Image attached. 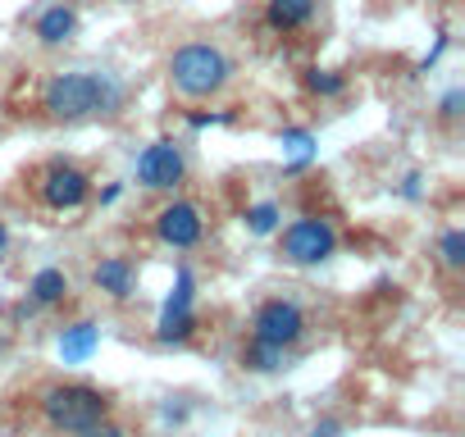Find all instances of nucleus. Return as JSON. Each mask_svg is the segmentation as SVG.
<instances>
[{"instance_id": "21", "label": "nucleus", "mask_w": 465, "mask_h": 437, "mask_svg": "<svg viewBox=\"0 0 465 437\" xmlns=\"http://www.w3.org/2000/svg\"><path fill=\"white\" fill-rule=\"evenodd\" d=\"M447 46H451V37H447V33H438V42H433V51H429V55L420 60V73H429V69H433V64L442 60V51H447Z\"/></svg>"}, {"instance_id": "12", "label": "nucleus", "mask_w": 465, "mask_h": 437, "mask_svg": "<svg viewBox=\"0 0 465 437\" xmlns=\"http://www.w3.org/2000/svg\"><path fill=\"white\" fill-rule=\"evenodd\" d=\"M315 19V0H265V24L270 33H302Z\"/></svg>"}, {"instance_id": "18", "label": "nucleus", "mask_w": 465, "mask_h": 437, "mask_svg": "<svg viewBox=\"0 0 465 437\" xmlns=\"http://www.w3.org/2000/svg\"><path fill=\"white\" fill-rule=\"evenodd\" d=\"M438 260H442V269H465V233L460 228H447L438 238Z\"/></svg>"}, {"instance_id": "13", "label": "nucleus", "mask_w": 465, "mask_h": 437, "mask_svg": "<svg viewBox=\"0 0 465 437\" xmlns=\"http://www.w3.org/2000/svg\"><path fill=\"white\" fill-rule=\"evenodd\" d=\"M64 296H69V278H64V269L46 265V269H37V274H33V283H28V301H33L37 310L60 306Z\"/></svg>"}, {"instance_id": "3", "label": "nucleus", "mask_w": 465, "mask_h": 437, "mask_svg": "<svg viewBox=\"0 0 465 437\" xmlns=\"http://www.w3.org/2000/svg\"><path fill=\"white\" fill-rule=\"evenodd\" d=\"M42 414L55 432H83L101 419H110V396L87 387V383H60V387H46L42 396Z\"/></svg>"}, {"instance_id": "23", "label": "nucleus", "mask_w": 465, "mask_h": 437, "mask_svg": "<svg viewBox=\"0 0 465 437\" xmlns=\"http://www.w3.org/2000/svg\"><path fill=\"white\" fill-rule=\"evenodd\" d=\"M420 182H424V178H420V173H406V178H401V187H397V191H401V196H406V200H420V196H424V187H420Z\"/></svg>"}, {"instance_id": "8", "label": "nucleus", "mask_w": 465, "mask_h": 437, "mask_svg": "<svg viewBox=\"0 0 465 437\" xmlns=\"http://www.w3.org/2000/svg\"><path fill=\"white\" fill-rule=\"evenodd\" d=\"M192 269L183 265L178 269V283H173V292H169V301H164V310H160V324H155V342H187L192 333H196V315H192Z\"/></svg>"}, {"instance_id": "5", "label": "nucleus", "mask_w": 465, "mask_h": 437, "mask_svg": "<svg viewBox=\"0 0 465 437\" xmlns=\"http://www.w3.org/2000/svg\"><path fill=\"white\" fill-rule=\"evenodd\" d=\"M137 182L146 187V191H178L183 187V178H187V160H183V146L173 141V137H160V141H151L142 155H137Z\"/></svg>"}, {"instance_id": "11", "label": "nucleus", "mask_w": 465, "mask_h": 437, "mask_svg": "<svg viewBox=\"0 0 465 437\" xmlns=\"http://www.w3.org/2000/svg\"><path fill=\"white\" fill-rule=\"evenodd\" d=\"M92 287L105 292L110 301H128V296H133V260H124V256H105V260L92 269Z\"/></svg>"}, {"instance_id": "25", "label": "nucleus", "mask_w": 465, "mask_h": 437, "mask_svg": "<svg viewBox=\"0 0 465 437\" xmlns=\"http://www.w3.org/2000/svg\"><path fill=\"white\" fill-rule=\"evenodd\" d=\"M311 437H338V423H333V419H324V423H315V428H311Z\"/></svg>"}, {"instance_id": "2", "label": "nucleus", "mask_w": 465, "mask_h": 437, "mask_svg": "<svg viewBox=\"0 0 465 437\" xmlns=\"http://www.w3.org/2000/svg\"><path fill=\"white\" fill-rule=\"evenodd\" d=\"M228 83H232V60L210 42H187L169 55V87L187 101L219 96Z\"/></svg>"}, {"instance_id": "17", "label": "nucleus", "mask_w": 465, "mask_h": 437, "mask_svg": "<svg viewBox=\"0 0 465 437\" xmlns=\"http://www.w3.org/2000/svg\"><path fill=\"white\" fill-rule=\"evenodd\" d=\"M279 224H283V209L274 200H261V205L247 209V233H256V238H270Z\"/></svg>"}, {"instance_id": "16", "label": "nucleus", "mask_w": 465, "mask_h": 437, "mask_svg": "<svg viewBox=\"0 0 465 437\" xmlns=\"http://www.w3.org/2000/svg\"><path fill=\"white\" fill-rule=\"evenodd\" d=\"M302 87H306L311 96H320V101H333V96L347 92V78L333 73V69H306V73H302Z\"/></svg>"}, {"instance_id": "20", "label": "nucleus", "mask_w": 465, "mask_h": 437, "mask_svg": "<svg viewBox=\"0 0 465 437\" xmlns=\"http://www.w3.org/2000/svg\"><path fill=\"white\" fill-rule=\"evenodd\" d=\"M74 437H128L119 423H110V419H101V423H92V428H83V432H74Z\"/></svg>"}, {"instance_id": "10", "label": "nucleus", "mask_w": 465, "mask_h": 437, "mask_svg": "<svg viewBox=\"0 0 465 437\" xmlns=\"http://www.w3.org/2000/svg\"><path fill=\"white\" fill-rule=\"evenodd\" d=\"M74 33H78V10L74 5H51L33 24V37L42 46H64V42H74Z\"/></svg>"}, {"instance_id": "22", "label": "nucleus", "mask_w": 465, "mask_h": 437, "mask_svg": "<svg viewBox=\"0 0 465 437\" xmlns=\"http://www.w3.org/2000/svg\"><path fill=\"white\" fill-rule=\"evenodd\" d=\"M238 114H228V110H219V114H192V128H214V123H232Z\"/></svg>"}, {"instance_id": "15", "label": "nucleus", "mask_w": 465, "mask_h": 437, "mask_svg": "<svg viewBox=\"0 0 465 437\" xmlns=\"http://www.w3.org/2000/svg\"><path fill=\"white\" fill-rule=\"evenodd\" d=\"M242 364L252 374H274V369H288V346H270V342H252V351L242 355Z\"/></svg>"}, {"instance_id": "1", "label": "nucleus", "mask_w": 465, "mask_h": 437, "mask_svg": "<svg viewBox=\"0 0 465 437\" xmlns=\"http://www.w3.org/2000/svg\"><path fill=\"white\" fill-rule=\"evenodd\" d=\"M124 83L114 73H55L42 87V110L55 123H78L92 114H114L124 105Z\"/></svg>"}, {"instance_id": "6", "label": "nucleus", "mask_w": 465, "mask_h": 437, "mask_svg": "<svg viewBox=\"0 0 465 437\" xmlns=\"http://www.w3.org/2000/svg\"><path fill=\"white\" fill-rule=\"evenodd\" d=\"M37 196H42L46 209L64 214V209L87 205V196H92V178H87L78 164H69V160H51V164L42 169V178H37Z\"/></svg>"}, {"instance_id": "24", "label": "nucleus", "mask_w": 465, "mask_h": 437, "mask_svg": "<svg viewBox=\"0 0 465 437\" xmlns=\"http://www.w3.org/2000/svg\"><path fill=\"white\" fill-rule=\"evenodd\" d=\"M119 196H124V187H119V182H110V187H101V205H114Z\"/></svg>"}, {"instance_id": "26", "label": "nucleus", "mask_w": 465, "mask_h": 437, "mask_svg": "<svg viewBox=\"0 0 465 437\" xmlns=\"http://www.w3.org/2000/svg\"><path fill=\"white\" fill-rule=\"evenodd\" d=\"M5 247H10V228L0 224V256H5Z\"/></svg>"}, {"instance_id": "4", "label": "nucleus", "mask_w": 465, "mask_h": 437, "mask_svg": "<svg viewBox=\"0 0 465 437\" xmlns=\"http://www.w3.org/2000/svg\"><path fill=\"white\" fill-rule=\"evenodd\" d=\"M333 251H338V228L329 224V218H315V214L288 224L283 228V242H279V256L288 265H320Z\"/></svg>"}, {"instance_id": "9", "label": "nucleus", "mask_w": 465, "mask_h": 437, "mask_svg": "<svg viewBox=\"0 0 465 437\" xmlns=\"http://www.w3.org/2000/svg\"><path fill=\"white\" fill-rule=\"evenodd\" d=\"M205 233V218L192 200H169L160 214H155V238L173 251H192Z\"/></svg>"}, {"instance_id": "19", "label": "nucleus", "mask_w": 465, "mask_h": 437, "mask_svg": "<svg viewBox=\"0 0 465 437\" xmlns=\"http://www.w3.org/2000/svg\"><path fill=\"white\" fill-rule=\"evenodd\" d=\"M460 114H465V92H460V87H451V92L438 101V119H442V123H456Z\"/></svg>"}, {"instance_id": "14", "label": "nucleus", "mask_w": 465, "mask_h": 437, "mask_svg": "<svg viewBox=\"0 0 465 437\" xmlns=\"http://www.w3.org/2000/svg\"><path fill=\"white\" fill-rule=\"evenodd\" d=\"M96 342H101L96 324H74V328L60 333V355H64L69 364H78V360H87V355L96 351Z\"/></svg>"}, {"instance_id": "7", "label": "nucleus", "mask_w": 465, "mask_h": 437, "mask_svg": "<svg viewBox=\"0 0 465 437\" xmlns=\"http://www.w3.org/2000/svg\"><path fill=\"white\" fill-rule=\"evenodd\" d=\"M302 333H306V315H302L297 301H283V296L265 301V306L256 310V319H252V342L292 346V342H302Z\"/></svg>"}]
</instances>
